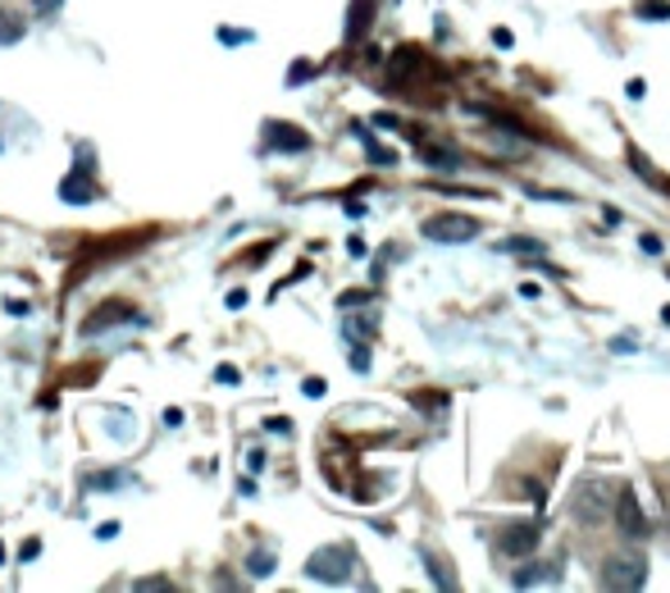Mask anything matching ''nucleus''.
I'll list each match as a JSON object with an SVG mask.
<instances>
[{
  "mask_svg": "<svg viewBox=\"0 0 670 593\" xmlns=\"http://www.w3.org/2000/svg\"><path fill=\"white\" fill-rule=\"evenodd\" d=\"M352 566H356V552L338 543V548H320V552H311L306 575H311V580H324V584H343V580H352Z\"/></svg>",
  "mask_w": 670,
  "mask_h": 593,
  "instance_id": "f257e3e1",
  "label": "nucleus"
},
{
  "mask_svg": "<svg viewBox=\"0 0 670 593\" xmlns=\"http://www.w3.org/2000/svg\"><path fill=\"white\" fill-rule=\"evenodd\" d=\"M479 233V219H470V215H433V219H425V238L429 242H470Z\"/></svg>",
  "mask_w": 670,
  "mask_h": 593,
  "instance_id": "f03ea898",
  "label": "nucleus"
},
{
  "mask_svg": "<svg viewBox=\"0 0 670 593\" xmlns=\"http://www.w3.org/2000/svg\"><path fill=\"white\" fill-rule=\"evenodd\" d=\"M616 526H620L625 539H643L648 534V516H643L635 489H620V498H616Z\"/></svg>",
  "mask_w": 670,
  "mask_h": 593,
  "instance_id": "7ed1b4c3",
  "label": "nucleus"
},
{
  "mask_svg": "<svg viewBox=\"0 0 670 593\" xmlns=\"http://www.w3.org/2000/svg\"><path fill=\"white\" fill-rule=\"evenodd\" d=\"M538 548V526L534 521H520V526H506L498 534V552H506V558H525V552Z\"/></svg>",
  "mask_w": 670,
  "mask_h": 593,
  "instance_id": "20e7f679",
  "label": "nucleus"
},
{
  "mask_svg": "<svg viewBox=\"0 0 670 593\" xmlns=\"http://www.w3.org/2000/svg\"><path fill=\"white\" fill-rule=\"evenodd\" d=\"M648 580V566L639 558H616L607 571H603V584L607 589H639Z\"/></svg>",
  "mask_w": 670,
  "mask_h": 593,
  "instance_id": "39448f33",
  "label": "nucleus"
},
{
  "mask_svg": "<svg viewBox=\"0 0 670 593\" xmlns=\"http://www.w3.org/2000/svg\"><path fill=\"white\" fill-rule=\"evenodd\" d=\"M87 169H92V165H83V178H78V174H69V178L60 183V197H64V201H92V197H96Z\"/></svg>",
  "mask_w": 670,
  "mask_h": 593,
  "instance_id": "423d86ee",
  "label": "nucleus"
},
{
  "mask_svg": "<svg viewBox=\"0 0 670 593\" xmlns=\"http://www.w3.org/2000/svg\"><path fill=\"white\" fill-rule=\"evenodd\" d=\"M270 146H279V152H306V133H296L287 124H270Z\"/></svg>",
  "mask_w": 670,
  "mask_h": 593,
  "instance_id": "0eeeda50",
  "label": "nucleus"
},
{
  "mask_svg": "<svg viewBox=\"0 0 670 593\" xmlns=\"http://www.w3.org/2000/svg\"><path fill=\"white\" fill-rule=\"evenodd\" d=\"M369 19H375V0H352V23H347V37L352 42H360Z\"/></svg>",
  "mask_w": 670,
  "mask_h": 593,
  "instance_id": "6e6552de",
  "label": "nucleus"
},
{
  "mask_svg": "<svg viewBox=\"0 0 670 593\" xmlns=\"http://www.w3.org/2000/svg\"><path fill=\"white\" fill-rule=\"evenodd\" d=\"M629 160H635V174H639V178H648V183H652V188H657V193H666V197H670V178H666V174H657V165H652L648 156H639V152H629Z\"/></svg>",
  "mask_w": 670,
  "mask_h": 593,
  "instance_id": "1a4fd4ad",
  "label": "nucleus"
},
{
  "mask_svg": "<svg viewBox=\"0 0 670 593\" xmlns=\"http://www.w3.org/2000/svg\"><path fill=\"white\" fill-rule=\"evenodd\" d=\"M109 320H128V306H124V302H109V306H101V315H92V320L83 324V333H96V329H105Z\"/></svg>",
  "mask_w": 670,
  "mask_h": 593,
  "instance_id": "9d476101",
  "label": "nucleus"
},
{
  "mask_svg": "<svg viewBox=\"0 0 670 593\" xmlns=\"http://www.w3.org/2000/svg\"><path fill=\"white\" fill-rule=\"evenodd\" d=\"M420 160H429L433 169H461V160L452 152H438V146H420Z\"/></svg>",
  "mask_w": 670,
  "mask_h": 593,
  "instance_id": "9b49d317",
  "label": "nucleus"
},
{
  "mask_svg": "<svg viewBox=\"0 0 670 593\" xmlns=\"http://www.w3.org/2000/svg\"><path fill=\"white\" fill-rule=\"evenodd\" d=\"M639 19H652V23L670 19V0H639Z\"/></svg>",
  "mask_w": 670,
  "mask_h": 593,
  "instance_id": "f8f14e48",
  "label": "nucleus"
},
{
  "mask_svg": "<svg viewBox=\"0 0 670 593\" xmlns=\"http://www.w3.org/2000/svg\"><path fill=\"white\" fill-rule=\"evenodd\" d=\"M23 37V23L14 14H0V42H19Z\"/></svg>",
  "mask_w": 670,
  "mask_h": 593,
  "instance_id": "ddd939ff",
  "label": "nucleus"
},
{
  "mask_svg": "<svg viewBox=\"0 0 670 593\" xmlns=\"http://www.w3.org/2000/svg\"><path fill=\"white\" fill-rule=\"evenodd\" d=\"M429 571H433V580L442 584V589H452L457 580H452V571H447V562L442 558H433V552H429Z\"/></svg>",
  "mask_w": 670,
  "mask_h": 593,
  "instance_id": "4468645a",
  "label": "nucleus"
},
{
  "mask_svg": "<svg viewBox=\"0 0 670 593\" xmlns=\"http://www.w3.org/2000/svg\"><path fill=\"white\" fill-rule=\"evenodd\" d=\"M247 571H251V575H270V571H274V558H270V552H255Z\"/></svg>",
  "mask_w": 670,
  "mask_h": 593,
  "instance_id": "2eb2a0df",
  "label": "nucleus"
},
{
  "mask_svg": "<svg viewBox=\"0 0 670 593\" xmlns=\"http://www.w3.org/2000/svg\"><path fill=\"white\" fill-rule=\"evenodd\" d=\"M214 379H219V384H238V370H233V365H219Z\"/></svg>",
  "mask_w": 670,
  "mask_h": 593,
  "instance_id": "dca6fc26",
  "label": "nucleus"
},
{
  "mask_svg": "<svg viewBox=\"0 0 670 593\" xmlns=\"http://www.w3.org/2000/svg\"><path fill=\"white\" fill-rule=\"evenodd\" d=\"M32 6L42 10V14H55V10H60V0H32Z\"/></svg>",
  "mask_w": 670,
  "mask_h": 593,
  "instance_id": "f3484780",
  "label": "nucleus"
},
{
  "mask_svg": "<svg viewBox=\"0 0 670 593\" xmlns=\"http://www.w3.org/2000/svg\"><path fill=\"white\" fill-rule=\"evenodd\" d=\"M265 466V452H247V470H260Z\"/></svg>",
  "mask_w": 670,
  "mask_h": 593,
  "instance_id": "a211bd4d",
  "label": "nucleus"
}]
</instances>
